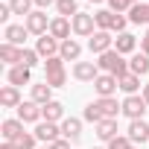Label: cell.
I'll list each match as a JSON object with an SVG mask.
<instances>
[{
  "instance_id": "603a6c76",
  "label": "cell",
  "mask_w": 149,
  "mask_h": 149,
  "mask_svg": "<svg viewBox=\"0 0 149 149\" xmlns=\"http://www.w3.org/2000/svg\"><path fill=\"white\" fill-rule=\"evenodd\" d=\"M21 50H24V47H15V44H6V41H3V44H0V58L15 67V64H21Z\"/></svg>"
},
{
  "instance_id": "cb8c5ba5",
  "label": "cell",
  "mask_w": 149,
  "mask_h": 149,
  "mask_svg": "<svg viewBox=\"0 0 149 149\" xmlns=\"http://www.w3.org/2000/svg\"><path fill=\"white\" fill-rule=\"evenodd\" d=\"M129 70L134 73V76H146L149 73V56L146 53H134L132 61H129Z\"/></svg>"
},
{
  "instance_id": "f35d334b",
  "label": "cell",
  "mask_w": 149,
  "mask_h": 149,
  "mask_svg": "<svg viewBox=\"0 0 149 149\" xmlns=\"http://www.w3.org/2000/svg\"><path fill=\"white\" fill-rule=\"evenodd\" d=\"M32 3H38L41 9H47V6H53V3H58V0H32Z\"/></svg>"
},
{
  "instance_id": "f546056e",
  "label": "cell",
  "mask_w": 149,
  "mask_h": 149,
  "mask_svg": "<svg viewBox=\"0 0 149 149\" xmlns=\"http://www.w3.org/2000/svg\"><path fill=\"white\" fill-rule=\"evenodd\" d=\"M56 9H58V18H70V21L79 15L76 0H58V3H56Z\"/></svg>"
},
{
  "instance_id": "7c38bea8",
  "label": "cell",
  "mask_w": 149,
  "mask_h": 149,
  "mask_svg": "<svg viewBox=\"0 0 149 149\" xmlns=\"http://www.w3.org/2000/svg\"><path fill=\"white\" fill-rule=\"evenodd\" d=\"M70 29H73L70 18H53V21H50V35H53L56 41H67V38H70Z\"/></svg>"
},
{
  "instance_id": "f1b7e54d",
  "label": "cell",
  "mask_w": 149,
  "mask_h": 149,
  "mask_svg": "<svg viewBox=\"0 0 149 149\" xmlns=\"http://www.w3.org/2000/svg\"><path fill=\"white\" fill-rule=\"evenodd\" d=\"M117 82H120V91H126L129 97L137 94V88H140V76H134V73H126V76H120Z\"/></svg>"
},
{
  "instance_id": "52a82bcc",
  "label": "cell",
  "mask_w": 149,
  "mask_h": 149,
  "mask_svg": "<svg viewBox=\"0 0 149 149\" xmlns=\"http://www.w3.org/2000/svg\"><path fill=\"white\" fill-rule=\"evenodd\" d=\"M24 26H26L32 35H47V32H50V21H47V12H41V9H38V12H29Z\"/></svg>"
},
{
  "instance_id": "b9f144b4",
  "label": "cell",
  "mask_w": 149,
  "mask_h": 149,
  "mask_svg": "<svg viewBox=\"0 0 149 149\" xmlns=\"http://www.w3.org/2000/svg\"><path fill=\"white\" fill-rule=\"evenodd\" d=\"M91 3H102V0H91Z\"/></svg>"
},
{
  "instance_id": "484cf974",
  "label": "cell",
  "mask_w": 149,
  "mask_h": 149,
  "mask_svg": "<svg viewBox=\"0 0 149 149\" xmlns=\"http://www.w3.org/2000/svg\"><path fill=\"white\" fill-rule=\"evenodd\" d=\"M134 44H137V41H134V35H129V32H120V35L114 38V50H117L120 56L132 53V50H134Z\"/></svg>"
},
{
  "instance_id": "44dd1931",
  "label": "cell",
  "mask_w": 149,
  "mask_h": 149,
  "mask_svg": "<svg viewBox=\"0 0 149 149\" xmlns=\"http://www.w3.org/2000/svg\"><path fill=\"white\" fill-rule=\"evenodd\" d=\"M0 134H3V140L15 143V140L24 134V123H21V120H3V126H0Z\"/></svg>"
},
{
  "instance_id": "5bb4252c",
  "label": "cell",
  "mask_w": 149,
  "mask_h": 149,
  "mask_svg": "<svg viewBox=\"0 0 149 149\" xmlns=\"http://www.w3.org/2000/svg\"><path fill=\"white\" fill-rule=\"evenodd\" d=\"M35 137L38 140H47V143H56L58 137H61V126H56V123H38L35 126Z\"/></svg>"
},
{
  "instance_id": "ee69618b",
  "label": "cell",
  "mask_w": 149,
  "mask_h": 149,
  "mask_svg": "<svg viewBox=\"0 0 149 149\" xmlns=\"http://www.w3.org/2000/svg\"><path fill=\"white\" fill-rule=\"evenodd\" d=\"M97 149H100V146H97Z\"/></svg>"
},
{
  "instance_id": "8fae6325",
  "label": "cell",
  "mask_w": 149,
  "mask_h": 149,
  "mask_svg": "<svg viewBox=\"0 0 149 149\" xmlns=\"http://www.w3.org/2000/svg\"><path fill=\"white\" fill-rule=\"evenodd\" d=\"M117 88H120V82H117V76H111V73H100V76L94 79V91L100 97H111Z\"/></svg>"
},
{
  "instance_id": "6da1fadb",
  "label": "cell",
  "mask_w": 149,
  "mask_h": 149,
  "mask_svg": "<svg viewBox=\"0 0 149 149\" xmlns=\"http://www.w3.org/2000/svg\"><path fill=\"white\" fill-rule=\"evenodd\" d=\"M120 111H123V105H117L114 97H100V100H94V102L85 105V120L97 126L102 120H117Z\"/></svg>"
},
{
  "instance_id": "5b68a950",
  "label": "cell",
  "mask_w": 149,
  "mask_h": 149,
  "mask_svg": "<svg viewBox=\"0 0 149 149\" xmlns=\"http://www.w3.org/2000/svg\"><path fill=\"white\" fill-rule=\"evenodd\" d=\"M120 105H123V114H126L129 120H143V114H146V108H149V105H146V100H143V97H137V94L126 97Z\"/></svg>"
},
{
  "instance_id": "3957f363",
  "label": "cell",
  "mask_w": 149,
  "mask_h": 149,
  "mask_svg": "<svg viewBox=\"0 0 149 149\" xmlns=\"http://www.w3.org/2000/svg\"><path fill=\"white\" fill-rule=\"evenodd\" d=\"M94 21H97V26L100 29H105V32H126V24H129V18H123V15H117V12H111V9H100V12H94Z\"/></svg>"
},
{
  "instance_id": "4316f807",
  "label": "cell",
  "mask_w": 149,
  "mask_h": 149,
  "mask_svg": "<svg viewBox=\"0 0 149 149\" xmlns=\"http://www.w3.org/2000/svg\"><path fill=\"white\" fill-rule=\"evenodd\" d=\"M53 100V88L47 85V82H41V85H32V102H38V105H47Z\"/></svg>"
},
{
  "instance_id": "ac0fdd59",
  "label": "cell",
  "mask_w": 149,
  "mask_h": 149,
  "mask_svg": "<svg viewBox=\"0 0 149 149\" xmlns=\"http://www.w3.org/2000/svg\"><path fill=\"white\" fill-rule=\"evenodd\" d=\"M61 137H67L70 143H76V140L82 137V120H76V117H67V120L61 123Z\"/></svg>"
},
{
  "instance_id": "30bf717a",
  "label": "cell",
  "mask_w": 149,
  "mask_h": 149,
  "mask_svg": "<svg viewBox=\"0 0 149 149\" xmlns=\"http://www.w3.org/2000/svg\"><path fill=\"white\" fill-rule=\"evenodd\" d=\"M58 50H61V41H56L50 32H47V35H41V38L35 41V53H38V56H44V58L58 56Z\"/></svg>"
},
{
  "instance_id": "8d00e7d4",
  "label": "cell",
  "mask_w": 149,
  "mask_h": 149,
  "mask_svg": "<svg viewBox=\"0 0 149 149\" xmlns=\"http://www.w3.org/2000/svg\"><path fill=\"white\" fill-rule=\"evenodd\" d=\"M50 149H70V140L67 137H58L56 143H50Z\"/></svg>"
},
{
  "instance_id": "d4e9b609",
  "label": "cell",
  "mask_w": 149,
  "mask_h": 149,
  "mask_svg": "<svg viewBox=\"0 0 149 149\" xmlns=\"http://www.w3.org/2000/svg\"><path fill=\"white\" fill-rule=\"evenodd\" d=\"M97 137L105 140V143H111V140L117 137V120H102V123H97Z\"/></svg>"
},
{
  "instance_id": "7bdbcfd3",
  "label": "cell",
  "mask_w": 149,
  "mask_h": 149,
  "mask_svg": "<svg viewBox=\"0 0 149 149\" xmlns=\"http://www.w3.org/2000/svg\"><path fill=\"white\" fill-rule=\"evenodd\" d=\"M132 149H137V146H132Z\"/></svg>"
},
{
  "instance_id": "d6986e66",
  "label": "cell",
  "mask_w": 149,
  "mask_h": 149,
  "mask_svg": "<svg viewBox=\"0 0 149 149\" xmlns=\"http://www.w3.org/2000/svg\"><path fill=\"white\" fill-rule=\"evenodd\" d=\"M58 56H61L64 61H79V56H82V44H79L76 38H67V41H61Z\"/></svg>"
},
{
  "instance_id": "7402d4cb",
  "label": "cell",
  "mask_w": 149,
  "mask_h": 149,
  "mask_svg": "<svg viewBox=\"0 0 149 149\" xmlns=\"http://www.w3.org/2000/svg\"><path fill=\"white\" fill-rule=\"evenodd\" d=\"M61 117H64V105H61V102L50 100L47 105H41V120H47V123H56V120H61Z\"/></svg>"
},
{
  "instance_id": "e575fe53",
  "label": "cell",
  "mask_w": 149,
  "mask_h": 149,
  "mask_svg": "<svg viewBox=\"0 0 149 149\" xmlns=\"http://www.w3.org/2000/svg\"><path fill=\"white\" fill-rule=\"evenodd\" d=\"M132 146H134V143H132L126 134H117V137L108 143V149H132Z\"/></svg>"
},
{
  "instance_id": "e0dca14e",
  "label": "cell",
  "mask_w": 149,
  "mask_h": 149,
  "mask_svg": "<svg viewBox=\"0 0 149 149\" xmlns=\"http://www.w3.org/2000/svg\"><path fill=\"white\" fill-rule=\"evenodd\" d=\"M6 79H9V85H29V79H32V70L29 67H24V64H15V67H9V73H6Z\"/></svg>"
},
{
  "instance_id": "8992f818",
  "label": "cell",
  "mask_w": 149,
  "mask_h": 149,
  "mask_svg": "<svg viewBox=\"0 0 149 149\" xmlns=\"http://www.w3.org/2000/svg\"><path fill=\"white\" fill-rule=\"evenodd\" d=\"M88 47H91V53L102 56V53L114 50V38H111V32H105V29H97V32L88 38Z\"/></svg>"
},
{
  "instance_id": "83f0119b",
  "label": "cell",
  "mask_w": 149,
  "mask_h": 149,
  "mask_svg": "<svg viewBox=\"0 0 149 149\" xmlns=\"http://www.w3.org/2000/svg\"><path fill=\"white\" fill-rule=\"evenodd\" d=\"M129 21L132 24H149V3H137L129 9Z\"/></svg>"
},
{
  "instance_id": "9c48e42d",
  "label": "cell",
  "mask_w": 149,
  "mask_h": 149,
  "mask_svg": "<svg viewBox=\"0 0 149 149\" xmlns=\"http://www.w3.org/2000/svg\"><path fill=\"white\" fill-rule=\"evenodd\" d=\"M102 70L97 67V61H76V64H73V76H76L79 82H94Z\"/></svg>"
},
{
  "instance_id": "836d02e7",
  "label": "cell",
  "mask_w": 149,
  "mask_h": 149,
  "mask_svg": "<svg viewBox=\"0 0 149 149\" xmlns=\"http://www.w3.org/2000/svg\"><path fill=\"white\" fill-rule=\"evenodd\" d=\"M108 6H111V12H126V9H132V6H137V0H108Z\"/></svg>"
},
{
  "instance_id": "ba28073f",
  "label": "cell",
  "mask_w": 149,
  "mask_h": 149,
  "mask_svg": "<svg viewBox=\"0 0 149 149\" xmlns=\"http://www.w3.org/2000/svg\"><path fill=\"white\" fill-rule=\"evenodd\" d=\"M70 24H73V32H76V35H82V38H91V35L97 32V29H94V26H97L94 15H85V12H79L76 18L70 21Z\"/></svg>"
},
{
  "instance_id": "9a60e30c",
  "label": "cell",
  "mask_w": 149,
  "mask_h": 149,
  "mask_svg": "<svg viewBox=\"0 0 149 149\" xmlns=\"http://www.w3.org/2000/svg\"><path fill=\"white\" fill-rule=\"evenodd\" d=\"M126 137H129L132 143H146V140H149V123H146V120H132Z\"/></svg>"
},
{
  "instance_id": "d6a6232c",
  "label": "cell",
  "mask_w": 149,
  "mask_h": 149,
  "mask_svg": "<svg viewBox=\"0 0 149 149\" xmlns=\"http://www.w3.org/2000/svg\"><path fill=\"white\" fill-rule=\"evenodd\" d=\"M35 140H38L35 134H29V132H24V134H21V137L15 140V149H35Z\"/></svg>"
},
{
  "instance_id": "ab89813d",
  "label": "cell",
  "mask_w": 149,
  "mask_h": 149,
  "mask_svg": "<svg viewBox=\"0 0 149 149\" xmlns=\"http://www.w3.org/2000/svg\"><path fill=\"white\" fill-rule=\"evenodd\" d=\"M143 100H146V105H149V85H143V94H140Z\"/></svg>"
},
{
  "instance_id": "277c9868",
  "label": "cell",
  "mask_w": 149,
  "mask_h": 149,
  "mask_svg": "<svg viewBox=\"0 0 149 149\" xmlns=\"http://www.w3.org/2000/svg\"><path fill=\"white\" fill-rule=\"evenodd\" d=\"M44 73H47V85L50 88H61L67 82V73H64V58L61 56H53V58H44Z\"/></svg>"
},
{
  "instance_id": "ffe728a7",
  "label": "cell",
  "mask_w": 149,
  "mask_h": 149,
  "mask_svg": "<svg viewBox=\"0 0 149 149\" xmlns=\"http://www.w3.org/2000/svg\"><path fill=\"white\" fill-rule=\"evenodd\" d=\"M24 100H21V91L15 85H6V88H0V105L3 108H18Z\"/></svg>"
},
{
  "instance_id": "1f68e13d",
  "label": "cell",
  "mask_w": 149,
  "mask_h": 149,
  "mask_svg": "<svg viewBox=\"0 0 149 149\" xmlns=\"http://www.w3.org/2000/svg\"><path fill=\"white\" fill-rule=\"evenodd\" d=\"M21 64L32 70V67L38 64V53H35V50H26V47H24V50H21Z\"/></svg>"
},
{
  "instance_id": "74e56055",
  "label": "cell",
  "mask_w": 149,
  "mask_h": 149,
  "mask_svg": "<svg viewBox=\"0 0 149 149\" xmlns=\"http://www.w3.org/2000/svg\"><path fill=\"white\" fill-rule=\"evenodd\" d=\"M140 47H143V53H146V56H149V29H146V35H143V38H140Z\"/></svg>"
},
{
  "instance_id": "2e32d148",
  "label": "cell",
  "mask_w": 149,
  "mask_h": 149,
  "mask_svg": "<svg viewBox=\"0 0 149 149\" xmlns=\"http://www.w3.org/2000/svg\"><path fill=\"white\" fill-rule=\"evenodd\" d=\"M26 35H29V29H26V26H18V24H9V26L3 29V38H6V44H15V47H24Z\"/></svg>"
},
{
  "instance_id": "d590c367",
  "label": "cell",
  "mask_w": 149,
  "mask_h": 149,
  "mask_svg": "<svg viewBox=\"0 0 149 149\" xmlns=\"http://www.w3.org/2000/svg\"><path fill=\"white\" fill-rule=\"evenodd\" d=\"M9 18H12V9H9V3H6V6H0V24H6ZM6 26H9V24H6Z\"/></svg>"
},
{
  "instance_id": "4dcf8cb0",
  "label": "cell",
  "mask_w": 149,
  "mask_h": 149,
  "mask_svg": "<svg viewBox=\"0 0 149 149\" xmlns=\"http://www.w3.org/2000/svg\"><path fill=\"white\" fill-rule=\"evenodd\" d=\"M29 6H32V0H9V9H12V15H24V18H26V15L32 12Z\"/></svg>"
},
{
  "instance_id": "4fadbf2b",
  "label": "cell",
  "mask_w": 149,
  "mask_h": 149,
  "mask_svg": "<svg viewBox=\"0 0 149 149\" xmlns=\"http://www.w3.org/2000/svg\"><path fill=\"white\" fill-rule=\"evenodd\" d=\"M18 120H21V123H38V120H41V105L32 102V100H29V102H21V105H18Z\"/></svg>"
},
{
  "instance_id": "7a4b0ae2",
  "label": "cell",
  "mask_w": 149,
  "mask_h": 149,
  "mask_svg": "<svg viewBox=\"0 0 149 149\" xmlns=\"http://www.w3.org/2000/svg\"><path fill=\"white\" fill-rule=\"evenodd\" d=\"M97 67L102 70V73H111V76H126V73H132L129 70V61L117 53V50H108V53H102L100 56V61H97Z\"/></svg>"
},
{
  "instance_id": "60d3db41",
  "label": "cell",
  "mask_w": 149,
  "mask_h": 149,
  "mask_svg": "<svg viewBox=\"0 0 149 149\" xmlns=\"http://www.w3.org/2000/svg\"><path fill=\"white\" fill-rule=\"evenodd\" d=\"M0 149H15V143H9V140H3V146Z\"/></svg>"
}]
</instances>
